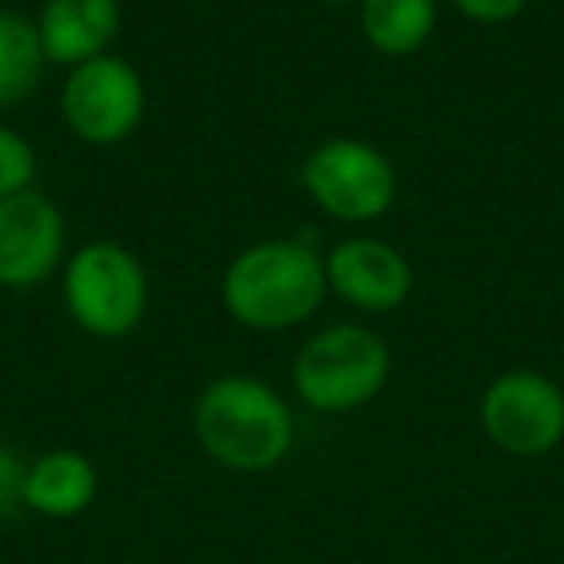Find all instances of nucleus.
Returning <instances> with one entry per match:
<instances>
[{"instance_id": "1", "label": "nucleus", "mask_w": 564, "mask_h": 564, "mask_svg": "<svg viewBox=\"0 0 564 564\" xmlns=\"http://www.w3.org/2000/svg\"><path fill=\"white\" fill-rule=\"evenodd\" d=\"M325 294V256L299 236L248 243L220 274V306L251 333L299 329L322 310Z\"/></svg>"}, {"instance_id": "2", "label": "nucleus", "mask_w": 564, "mask_h": 564, "mask_svg": "<svg viewBox=\"0 0 564 564\" xmlns=\"http://www.w3.org/2000/svg\"><path fill=\"white\" fill-rule=\"evenodd\" d=\"M189 425L213 464L240 476L279 468L294 448V410L267 379L217 376L202 387L189 410Z\"/></svg>"}, {"instance_id": "3", "label": "nucleus", "mask_w": 564, "mask_h": 564, "mask_svg": "<svg viewBox=\"0 0 564 564\" xmlns=\"http://www.w3.org/2000/svg\"><path fill=\"white\" fill-rule=\"evenodd\" d=\"M391 348L368 325H329L299 348L291 368L294 394L317 414H352L383 394Z\"/></svg>"}, {"instance_id": "4", "label": "nucleus", "mask_w": 564, "mask_h": 564, "mask_svg": "<svg viewBox=\"0 0 564 564\" xmlns=\"http://www.w3.org/2000/svg\"><path fill=\"white\" fill-rule=\"evenodd\" d=\"M63 306L82 333L120 340L143 322L151 282L140 256L117 240H89L63 263Z\"/></svg>"}, {"instance_id": "5", "label": "nucleus", "mask_w": 564, "mask_h": 564, "mask_svg": "<svg viewBox=\"0 0 564 564\" xmlns=\"http://www.w3.org/2000/svg\"><path fill=\"white\" fill-rule=\"evenodd\" d=\"M306 197L340 225H376L399 197V171L383 148L356 135L317 143L302 163Z\"/></svg>"}, {"instance_id": "6", "label": "nucleus", "mask_w": 564, "mask_h": 564, "mask_svg": "<svg viewBox=\"0 0 564 564\" xmlns=\"http://www.w3.org/2000/svg\"><path fill=\"white\" fill-rule=\"evenodd\" d=\"M479 425L499 453L533 460L564 441V387L533 368H510L479 394Z\"/></svg>"}, {"instance_id": "7", "label": "nucleus", "mask_w": 564, "mask_h": 564, "mask_svg": "<svg viewBox=\"0 0 564 564\" xmlns=\"http://www.w3.org/2000/svg\"><path fill=\"white\" fill-rule=\"evenodd\" d=\"M58 112L74 140L89 148H112L124 143L148 112V86L143 74L128 58L101 55L66 70Z\"/></svg>"}, {"instance_id": "8", "label": "nucleus", "mask_w": 564, "mask_h": 564, "mask_svg": "<svg viewBox=\"0 0 564 564\" xmlns=\"http://www.w3.org/2000/svg\"><path fill=\"white\" fill-rule=\"evenodd\" d=\"M66 263L63 209L43 189L0 202V291H32Z\"/></svg>"}, {"instance_id": "9", "label": "nucleus", "mask_w": 564, "mask_h": 564, "mask_svg": "<svg viewBox=\"0 0 564 564\" xmlns=\"http://www.w3.org/2000/svg\"><path fill=\"white\" fill-rule=\"evenodd\" d=\"M325 282H329V294H337L356 314L383 317L406 306L414 291V263L394 243L356 232L329 248Z\"/></svg>"}, {"instance_id": "10", "label": "nucleus", "mask_w": 564, "mask_h": 564, "mask_svg": "<svg viewBox=\"0 0 564 564\" xmlns=\"http://www.w3.org/2000/svg\"><path fill=\"white\" fill-rule=\"evenodd\" d=\"M120 24H124L120 0H43L35 17L47 66H63V70L112 55Z\"/></svg>"}, {"instance_id": "11", "label": "nucleus", "mask_w": 564, "mask_h": 564, "mask_svg": "<svg viewBox=\"0 0 564 564\" xmlns=\"http://www.w3.org/2000/svg\"><path fill=\"white\" fill-rule=\"evenodd\" d=\"M101 476L97 464L78 448H51L28 460L24 476V510L40 518H78L97 502Z\"/></svg>"}, {"instance_id": "12", "label": "nucleus", "mask_w": 564, "mask_h": 564, "mask_svg": "<svg viewBox=\"0 0 564 564\" xmlns=\"http://www.w3.org/2000/svg\"><path fill=\"white\" fill-rule=\"evenodd\" d=\"M360 32L383 58L417 55L437 32V0H360Z\"/></svg>"}, {"instance_id": "13", "label": "nucleus", "mask_w": 564, "mask_h": 564, "mask_svg": "<svg viewBox=\"0 0 564 564\" xmlns=\"http://www.w3.org/2000/svg\"><path fill=\"white\" fill-rule=\"evenodd\" d=\"M47 74L35 20L17 9H0V109L28 101Z\"/></svg>"}, {"instance_id": "14", "label": "nucleus", "mask_w": 564, "mask_h": 564, "mask_svg": "<svg viewBox=\"0 0 564 564\" xmlns=\"http://www.w3.org/2000/svg\"><path fill=\"white\" fill-rule=\"evenodd\" d=\"M35 174H40V155L32 140L20 135L17 128L0 124V202L35 189Z\"/></svg>"}, {"instance_id": "15", "label": "nucleus", "mask_w": 564, "mask_h": 564, "mask_svg": "<svg viewBox=\"0 0 564 564\" xmlns=\"http://www.w3.org/2000/svg\"><path fill=\"white\" fill-rule=\"evenodd\" d=\"M24 476L28 460L17 448L0 445V518H12L24 510Z\"/></svg>"}, {"instance_id": "16", "label": "nucleus", "mask_w": 564, "mask_h": 564, "mask_svg": "<svg viewBox=\"0 0 564 564\" xmlns=\"http://www.w3.org/2000/svg\"><path fill=\"white\" fill-rule=\"evenodd\" d=\"M453 9L460 12L464 20H471V24L499 28L522 17V12L530 9V0H453Z\"/></svg>"}, {"instance_id": "17", "label": "nucleus", "mask_w": 564, "mask_h": 564, "mask_svg": "<svg viewBox=\"0 0 564 564\" xmlns=\"http://www.w3.org/2000/svg\"><path fill=\"white\" fill-rule=\"evenodd\" d=\"M317 4H333L337 9V4H360V0H317Z\"/></svg>"}]
</instances>
